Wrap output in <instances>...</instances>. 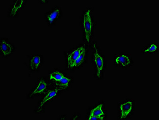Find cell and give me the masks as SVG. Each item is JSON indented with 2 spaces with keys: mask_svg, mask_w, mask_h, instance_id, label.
<instances>
[{
  "mask_svg": "<svg viewBox=\"0 0 159 120\" xmlns=\"http://www.w3.org/2000/svg\"><path fill=\"white\" fill-rule=\"evenodd\" d=\"M90 12V10H88L86 12L84 15V31H85V38L88 42H89L90 41L93 27Z\"/></svg>",
  "mask_w": 159,
  "mask_h": 120,
  "instance_id": "obj_1",
  "label": "cell"
},
{
  "mask_svg": "<svg viewBox=\"0 0 159 120\" xmlns=\"http://www.w3.org/2000/svg\"><path fill=\"white\" fill-rule=\"evenodd\" d=\"M94 47L95 50L94 60H95L97 69V75L98 77H100V73H101L102 70H103V60L102 57L99 55V53H98V50L96 47L95 44H94Z\"/></svg>",
  "mask_w": 159,
  "mask_h": 120,
  "instance_id": "obj_2",
  "label": "cell"
},
{
  "mask_svg": "<svg viewBox=\"0 0 159 120\" xmlns=\"http://www.w3.org/2000/svg\"><path fill=\"white\" fill-rule=\"evenodd\" d=\"M84 49V48L83 47H80L69 54L68 58V65L69 67H73L75 62L77 58L79 56V54Z\"/></svg>",
  "mask_w": 159,
  "mask_h": 120,
  "instance_id": "obj_3",
  "label": "cell"
},
{
  "mask_svg": "<svg viewBox=\"0 0 159 120\" xmlns=\"http://www.w3.org/2000/svg\"><path fill=\"white\" fill-rule=\"evenodd\" d=\"M120 108L121 111V119L126 118L131 112L132 109V103L130 101H129L121 105Z\"/></svg>",
  "mask_w": 159,
  "mask_h": 120,
  "instance_id": "obj_4",
  "label": "cell"
},
{
  "mask_svg": "<svg viewBox=\"0 0 159 120\" xmlns=\"http://www.w3.org/2000/svg\"><path fill=\"white\" fill-rule=\"evenodd\" d=\"M1 51L4 55H8L12 51V48L7 42L2 41L1 44Z\"/></svg>",
  "mask_w": 159,
  "mask_h": 120,
  "instance_id": "obj_5",
  "label": "cell"
},
{
  "mask_svg": "<svg viewBox=\"0 0 159 120\" xmlns=\"http://www.w3.org/2000/svg\"><path fill=\"white\" fill-rule=\"evenodd\" d=\"M116 62L118 65L122 66H126L130 63L129 58L126 55H122L118 57L116 59Z\"/></svg>",
  "mask_w": 159,
  "mask_h": 120,
  "instance_id": "obj_6",
  "label": "cell"
},
{
  "mask_svg": "<svg viewBox=\"0 0 159 120\" xmlns=\"http://www.w3.org/2000/svg\"><path fill=\"white\" fill-rule=\"evenodd\" d=\"M58 90L56 89L54 91H50L47 95L45 97L44 99H43V101L41 102L38 108V111H40L42 107H43V105L47 101H49V100L51 99L52 98L54 97L56 95L57 92H58Z\"/></svg>",
  "mask_w": 159,
  "mask_h": 120,
  "instance_id": "obj_7",
  "label": "cell"
},
{
  "mask_svg": "<svg viewBox=\"0 0 159 120\" xmlns=\"http://www.w3.org/2000/svg\"><path fill=\"white\" fill-rule=\"evenodd\" d=\"M103 105H100L97 107L92 110L90 113V116H95V117H100L104 115V113L102 110Z\"/></svg>",
  "mask_w": 159,
  "mask_h": 120,
  "instance_id": "obj_8",
  "label": "cell"
},
{
  "mask_svg": "<svg viewBox=\"0 0 159 120\" xmlns=\"http://www.w3.org/2000/svg\"><path fill=\"white\" fill-rule=\"evenodd\" d=\"M40 63V58L38 56H35L32 58L30 63V69L32 70L37 69Z\"/></svg>",
  "mask_w": 159,
  "mask_h": 120,
  "instance_id": "obj_9",
  "label": "cell"
},
{
  "mask_svg": "<svg viewBox=\"0 0 159 120\" xmlns=\"http://www.w3.org/2000/svg\"><path fill=\"white\" fill-rule=\"evenodd\" d=\"M24 1L18 0L16 1L12 6V11H11V15L14 16L18 10L22 7L23 3Z\"/></svg>",
  "mask_w": 159,
  "mask_h": 120,
  "instance_id": "obj_10",
  "label": "cell"
},
{
  "mask_svg": "<svg viewBox=\"0 0 159 120\" xmlns=\"http://www.w3.org/2000/svg\"><path fill=\"white\" fill-rule=\"evenodd\" d=\"M46 87V84L43 80H41L39 83L38 87L33 91L32 94L40 93L44 91Z\"/></svg>",
  "mask_w": 159,
  "mask_h": 120,
  "instance_id": "obj_11",
  "label": "cell"
},
{
  "mask_svg": "<svg viewBox=\"0 0 159 120\" xmlns=\"http://www.w3.org/2000/svg\"><path fill=\"white\" fill-rule=\"evenodd\" d=\"M85 48H84L83 49L82 51L79 54V56L77 58L75 62L74 63L73 65V67L79 66V65H80L82 63L83 60H84V57H85Z\"/></svg>",
  "mask_w": 159,
  "mask_h": 120,
  "instance_id": "obj_12",
  "label": "cell"
},
{
  "mask_svg": "<svg viewBox=\"0 0 159 120\" xmlns=\"http://www.w3.org/2000/svg\"><path fill=\"white\" fill-rule=\"evenodd\" d=\"M59 8H57L55 10L53 11L52 13L49 14L48 16V19L50 23H52V22L59 15Z\"/></svg>",
  "mask_w": 159,
  "mask_h": 120,
  "instance_id": "obj_13",
  "label": "cell"
},
{
  "mask_svg": "<svg viewBox=\"0 0 159 120\" xmlns=\"http://www.w3.org/2000/svg\"><path fill=\"white\" fill-rule=\"evenodd\" d=\"M63 77H64V76L62 74L58 72H55L51 74L50 78L51 79H52L56 81H58L61 79Z\"/></svg>",
  "mask_w": 159,
  "mask_h": 120,
  "instance_id": "obj_14",
  "label": "cell"
},
{
  "mask_svg": "<svg viewBox=\"0 0 159 120\" xmlns=\"http://www.w3.org/2000/svg\"><path fill=\"white\" fill-rule=\"evenodd\" d=\"M69 81H70L69 79L64 76L60 80L57 81L56 84L57 85L62 86V87H67Z\"/></svg>",
  "mask_w": 159,
  "mask_h": 120,
  "instance_id": "obj_15",
  "label": "cell"
},
{
  "mask_svg": "<svg viewBox=\"0 0 159 120\" xmlns=\"http://www.w3.org/2000/svg\"><path fill=\"white\" fill-rule=\"evenodd\" d=\"M157 47L155 44H151L150 47L145 50V52H153L157 50Z\"/></svg>",
  "mask_w": 159,
  "mask_h": 120,
  "instance_id": "obj_16",
  "label": "cell"
},
{
  "mask_svg": "<svg viewBox=\"0 0 159 120\" xmlns=\"http://www.w3.org/2000/svg\"><path fill=\"white\" fill-rule=\"evenodd\" d=\"M103 119V117H97L95 116H89V120H102Z\"/></svg>",
  "mask_w": 159,
  "mask_h": 120,
  "instance_id": "obj_17",
  "label": "cell"
}]
</instances>
